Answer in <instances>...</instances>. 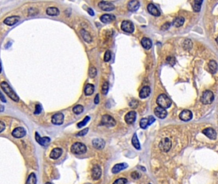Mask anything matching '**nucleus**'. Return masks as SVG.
Returning <instances> with one entry per match:
<instances>
[{"mask_svg":"<svg viewBox=\"0 0 218 184\" xmlns=\"http://www.w3.org/2000/svg\"><path fill=\"white\" fill-rule=\"evenodd\" d=\"M166 62H167V63H168L169 65L173 66L176 63V59L173 57H168L166 58Z\"/></svg>","mask_w":218,"mask_h":184,"instance_id":"42","label":"nucleus"},{"mask_svg":"<svg viewBox=\"0 0 218 184\" xmlns=\"http://www.w3.org/2000/svg\"><path fill=\"white\" fill-rule=\"evenodd\" d=\"M154 114H155L158 118L160 119H164L167 116V111L164 108L158 106L154 109Z\"/></svg>","mask_w":218,"mask_h":184,"instance_id":"18","label":"nucleus"},{"mask_svg":"<svg viewBox=\"0 0 218 184\" xmlns=\"http://www.w3.org/2000/svg\"><path fill=\"white\" fill-rule=\"evenodd\" d=\"M155 122V118L153 116H150L147 118H142L140 122V126L142 129H146L148 126L150 125L151 124Z\"/></svg>","mask_w":218,"mask_h":184,"instance_id":"11","label":"nucleus"},{"mask_svg":"<svg viewBox=\"0 0 218 184\" xmlns=\"http://www.w3.org/2000/svg\"><path fill=\"white\" fill-rule=\"evenodd\" d=\"M140 7V2L138 1L133 0L128 4V9L131 12H136Z\"/></svg>","mask_w":218,"mask_h":184,"instance_id":"23","label":"nucleus"},{"mask_svg":"<svg viewBox=\"0 0 218 184\" xmlns=\"http://www.w3.org/2000/svg\"><path fill=\"white\" fill-rule=\"evenodd\" d=\"M116 122L114 118L109 114H105L103 116L101 120V124L103 125H105L106 127H114L116 125Z\"/></svg>","mask_w":218,"mask_h":184,"instance_id":"6","label":"nucleus"},{"mask_svg":"<svg viewBox=\"0 0 218 184\" xmlns=\"http://www.w3.org/2000/svg\"><path fill=\"white\" fill-rule=\"evenodd\" d=\"M81 34L82 35L83 39H84L86 42L90 43L92 42V38H91V35H89V33L88 31H86L84 30H81Z\"/></svg>","mask_w":218,"mask_h":184,"instance_id":"30","label":"nucleus"},{"mask_svg":"<svg viewBox=\"0 0 218 184\" xmlns=\"http://www.w3.org/2000/svg\"><path fill=\"white\" fill-rule=\"evenodd\" d=\"M121 30L128 33H132L135 30V27L132 22L130 21H124L121 23Z\"/></svg>","mask_w":218,"mask_h":184,"instance_id":"7","label":"nucleus"},{"mask_svg":"<svg viewBox=\"0 0 218 184\" xmlns=\"http://www.w3.org/2000/svg\"><path fill=\"white\" fill-rule=\"evenodd\" d=\"M42 106L40 104H38L35 106V110L34 112V114H40V113L42 112Z\"/></svg>","mask_w":218,"mask_h":184,"instance_id":"44","label":"nucleus"},{"mask_svg":"<svg viewBox=\"0 0 218 184\" xmlns=\"http://www.w3.org/2000/svg\"><path fill=\"white\" fill-rule=\"evenodd\" d=\"M46 13L49 16H58L59 14V10L56 7H49L46 10Z\"/></svg>","mask_w":218,"mask_h":184,"instance_id":"27","label":"nucleus"},{"mask_svg":"<svg viewBox=\"0 0 218 184\" xmlns=\"http://www.w3.org/2000/svg\"><path fill=\"white\" fill-rule=\"evenodd\" d=\"M19 20H20L19 16L12 15V16H9V17H7L6 18L4 19L3 22L7 26H12L15 25H16V24L19 21Z\"/></svg>","mask_w":218,"mask_h":184,"instance_id":"8","label":"nucleus"},{"mask_svg":"<svg viewBox=\"0 0 218 184\" xmlns=\"http://www.w3.org/2000/svg\"><path fill=\"white\" fill-rule=\"evenodd\" d=\"M156 102L159 107H161L164 109L169 108L172 105V101L167 95L165 94H161L156 100Z\"/></svg>","mask_w":218,"mask_h":184,"instance_id":"2","label":"nucleus"},{"mask_svg":"<svg viewBox=\"0 0 218 184\" xmlns=\"http://www.w3.org/2000/svg\"><path fill=\"white\" fill-rule=\"evenodd\" d=\"M98 7L100 8L102 10L110 12L115 9V7L112 3L106 1H101L98 3Z\"/></svg>","mask_w":218,"mask_h":184,"instance_id":"9","label":"nucleus"},{"mask_svg":"<svg viewBox=\"0 0 218 184\" xmlns=\"http://www.w3.org/2000/svg\"><path fill=\"white\" fill-rule=\"evenodd\" d=\"M128 166V165L126 163L117 164H116L113 167V168L112 170V173L116 174V173H119V172H120L121 171L125 170L126 168H127Z\"/></svg>","mask_w":218,"mask_h":184,"instance_id":"22","label":"nucleus"},{"mask_svg":"<svg viewBox=\"0 0 218 184\" xmlns=\"http://www.w3.org/2000/svg\"><path fill=\"white\" fill-rule=\"evenodd\" d=\"M131 177L134 180H137L140 177V175L137 171H133L131 173Z\"/></svg>","mask_w":218,"mask_h":184,"instance_id":"46","label":"nucleus"},{"mask_svg":"<svg viewBox=\"0 0 218 184\" xmlns=\"http://www.w3.org/2000/svg\"><path fill=\"white\" fill-rule=\"evenodd\" d=\"M138 101H136V100H133V101H132L130 102V106L132 108H133V109H135V108H137L138 106Z\"/></svg>","mask_w":218,"mask_h":184,"instance_id":"47","label":"nucleus"},{"mask_svg":"<svg viewBox=\"0 0 218 184\" xmlns=\"http://www.w3.org/2000/svg\"><path fill=\"white\" fill-rule=\"evenodd\" d=\"M35 139H36L37 142H38V143H39L42 146L48 145L50 141V139L49 137L42 138L37 132L35 133Z\"/></svg>","mask_w":218,"mask_h":184,"instance_id":"16","label":"nucleus"},{"mask_svg":"<svg viewBox=\"0 0 218 184\" xmlns=\"http://www.w3.org/2000/svg\"><path fill=\"white\" fill-rule=\"evenodd\" d=\"M132 143L133 146L137 150H140V142H139V140H138V138L137 137V135L136 133L134 134V135H133Z\"/></svg>","mask_w":218,"mask_h":184,"instance_id":"32","label":"nucleus"},{"mask_svg":"<svg viewBox=\"0 0 218 184\" xmlns=\"http://www.w3.org/2000/svg\"><path fill=\"white\" fill-rule=\"evenodd\" d=\"M101 176V169L100 166L94 165L91 170V177L94 180H97Z\"/></svg>","mask_w":218,"mask_h":184,"instance_id":"12","label":"nucleus"},{"mask_svg":"<svg viewBox=\"0 0 218 184\" xmlns=\"http://www.w3.org/2000/svg\"><path fill=\"white\" fill-rule=\"evenodd\" d=\"M100 102V99H99V94H96V96H95L94 98V103L96 104H98Z\"/></svg>","mask_w":218,"mask_h":184,"instance_id":"51","label":"nucleus"},{"mask_svg":"<svg viewBox=\"0 0 218 184\" xmlns=\"http://www.w3.org/2000/svg\"><path fill=\"white\" fill-rule=\"evenodd\" d=\"M148 184H150V183H148Z\"/></svg>","mask_w":218,"mask_h":184,"instance_id":"56","label":"nucleus"},{"mask_svg":"<svg viewBox=\"0 0 218 184\" xmlns=\"http://www.w3.org/2000/svg\"><path fill=\"white\" fill-rule=\"evenodd\" d=\"M179 118L181 120L184 122H188L191 120L193 118V113L191 111L185 109L182 111L179 114Z\"/></svg>","mask_w":218,"mask_h":184,"instance_id":"14","label":"nucleus"},{"mask_svg":"<svg viewBox=\"0 0 218 184\" xmlns=\"http://www.w3.org/2000/svg\"><path fill=\"white\" fill-rule=\"evenodd\" d=\"M192 46V42L190 40H186L185 42H184V47L186 49H190Z\"/></svg>","mask_w":218,"mask_h":184,"instance_id":"39","label":"nucleus"},{"mask_svg":"<svg viewBox=\"0 0 218 184\" xmlns=\"http://www.w3.org/2000/svg\"><path fill=\"white\" fill-rule=\"evenodd\" d=\"M37 183V177L36 175L32 173H31L28 178H27L26 184H36Z\"/></svg>","mask_w":218,"mask_h":184,"instance_id":"33","label":"nucleus"},{"mask_svg":"<svg viewBox=\"0 0 218 184\" xmlns=\"http://www.w3.org/2000/svg\"><path fill=\"white\" fill-rule=\"evenodd\" d=\"M137 113L135 111H130L125 115L124 120L126 123L132 124L136 120Z\"/></svg>","mask_w":218,"mask_h":184,"instance_id":"17","label":"nucleus"},{"mask_svg":"<svg viewBox=\"0 0 218 184\" xmlns=\"http://www.w3.org/2000/svg\"><path fill=\"white\" fill-rule=\"evenodd\" d=\"M63 153V150L60 148H55L50 154V157L53 159H58L61 157Z\"/></svg>","mask_w":218,"mask_h":184,"instance_id":"21","label":"nucleus"},{"mask_svg":"<svg viewBox=\"0 0 218 184\" xmlns=\"http://www.w3.org/2000/svg\"><path fill=\"white\" fill-rule=\"evenodd\" d=\"M115 19H116V17L112 14H104L100 17L101 21L104 23H110L114 21Z\"/></svg>","mask_w":218,"mask_h":184,"instance_id":"25","label":"nucleus"},{"mask_svg":"<svg viewBox=\"0 0 218 184\" xmlns=\"http://www.w3.org/2000/svg\"><path fill=\"white\" fill-rule=\"evenodd\" d=\"M214 99V95L211 91L206 90L203 93L201 97V102L204 104H211Z\"/></svg>","mask_w":218,"mask_h":184,"instance_id":"4","label":"nucleus"},{"mask_svg":"<svg viewBox=\"0 0 218 184\" xmlns=\"http://www.w3.org/2000/svg\"><path fill=\"white\" fill-rule=\"evenodd\" d=\"M202 133L204 135H205L208 138L211 139H216L217 138V133L216 130L211 127L206 128L204 130H203Z\"/></svg>","mask_w":218,"mask_h":184,"instance_id":"15","label":"nucleus"},{"mask_svg":"<svg viewBox=\"0 0 218 184\" xmlns=\"http://www.w3.org/2000/svg\"><path fill=\"white\" fill-rule=\"evenodd\" d=\"M89 131V128H86V129L82 130L81 131L79 132V133L77 134V136H84L86 134H87V133H88Z\"/></svg>","mask_w":218,"mask_h":184,"instance_id":"45","label":"nucleus"},{"mask_svg":"<svg viewBox=\"0 0 218 184\" xmlns=\"http://www.w3.org/2000/svg\"><path fill=\"white\" fill-rule=\"evenodd\" d=\"M170 26V22H166L165 24H164V25L161 26V29L162 30H168Z\"/></svg>","mask_w":218,"mask_h":184,"instance_id":"48","label":"nucleus"},{"mask_svg":"<svg viewBox=\"0 0 218 184\" xmlns=\"http://www.w3.org/2000/svg\"><path fill=\"white\" fill-rule=\"evenodd\" d=\"M1 71H2V67H1V63H0V74H1Z\"/></svg>","mask_w":218,"mask_h":184,"instance_id":"53","label":"nucleus"},{"mask_svg":"<svg viewBox=\"0 0 218 184\" xmlns=\"http://www.w3.org/2000/svg\"><path fill=\"white\" fill-rule=\"evenodd\" d=\"M108 91H109V83L108 82H105L102 86L103 94L106 95L108 93Z\"/></svg>","mask_w":218,"mask_h":184,"instance_id":"40","label":"nucleus"},{"mask_svg":"<svg viewBox=\"0 0 218 184\" xmlns=\"http://www.w3.org/2000/svg\"><path fill=\"white\" fill-rule=\"evenodd\" d=\"M93 146L98 150H101L104 149L105 145V143L104 139L100 138H96L93 140Z\"/></svg>","mask_w":218,"mask_h":184,"instance_id":"19","label":"nucleus"},{"mask_svg":"<svg viewBox=\"0 0 218 184\" xmlns=\"http://www.w3.org/2000/svg\"><path fill=\"white\" fill-rule=\"evenodd\" d=\"M38 14V10L33 7H31L27 10V15L28 16H35Z\"/></svg>","mask_w":218,"mask_h":184,"instance_id":"36","label":"nucleus"},{"mask_svg":"<svg viewBox=\"0 0 218 184\" xmlns=\"http://www.w3.org/2000/svg\"><path fill=\"white\" fill-rule=\"evenodd\" d=\"M150 93V88L148 86H144L139 92V97L141 99H145L149 97Z\"/></svg>","mask_w":218,"mask_h":184,"instance_id":"24","label":"nucleus"},{"mask_svg":"<svg viewBox=\"0 0 218 184\" xmlns=\"http://www.w3.org/2000/svg\"><path fill=\"white\" fill-rule=\"evenodd\" d=\"M172 147V141L168 138H163L159 144L160 149L163 152H168Z\"/></svg>","mask_w":218,"mask_h":184,"instance_id":"5","label":"nucleus"},{"mask_svg":"<svg viewBox=\"0 0 218 184\" xmlns=\"http://www.w3.org/2000/svg\"><path fill=\"white\" fill-rule=\"evenodd\" d=\"M0 86H1V88L3 91L7 95L8 97L10 98L11 100H12V101L15 102H19L20 99L19 97V96L14 91V90L12 89V88L10 86L9 83L6 81H3L1 83V84H0Z\"/></svg>","mask_w":218,"mask_h":184,"instance_id":"1","label":"nucleus"},{"mask_svg":"<svg viewBox=\"0 0 218 184\" xmlns=\"http://www.w3.org/2000/svg\"><path fill=\"white\" fill-rule=\"evenodd\" d=\"M147 10L150 14L156 17H158L161 15L160 12L158 9V8L153 3H150L147 5Z\"/></svg>","mask_w":218,"mask_h":184,"instance_id":"20","label":"nucleus"},{"mask_svg":"<svg viewBox=\"0 0 218 184\" xmlns=\"http://www.w3.org/2000/svg\"><path fill=\"white\" fill-rule=\"evenodd\" d=\"M94 91V86L92 84H88L84 88V93L86 95L89 96V95H91L93 93Z\"/></svg>","mask_w":218,"mask_h":184,"instance_id":"29","label":"nucleus"},{"mask_svg":"<svg viewBox=\"0 0 218 184\" xmlns=\"http://www.w3.org/2000/svg\"><path fill=\"white\" fill-rule=\"evenodd\" d=\"M0 100H1V102H3L4 103L6 102V99H5V96H4L3 94L1 93V91H0Z\"/></svg>","mask_w":218,"mask_h":184,"instance_id":"50","label":"nucleus"},{"mask_svg":"<svg viewBox=\"0 0 218 184\" xmlns=\"http://www.w3.org/2000/svg\"><path fill=\"white\" fill-rule=\"evenodd\" d=\"M96 74H97V70L96 69V68L94 67H90V69L89 70V76L91 78H94L95 76H96Z\"/></svg>","mask_w":218,"mask_h":184,"instance_id":"37","label":"nucleus"},{"mask_svg":"<svg viewBox=\"0 0 218 184\" xmlns=\"http://www.w3.org/2000/svg\"><path fill=\"white\" fill-rule=\"evenodd\" d=\"M5 129V124L4 122L0 121V133H1Z\"/></svg>","mask_w":218,"mask_h":184,"instance_id":"49","label":"nucleus"},{"mask_svg":"<svg viewBox=\"0 0 218 184\" xmlns=\"http://www.w3.org/2000/svg\"><path fill=\"white\" fill-rule=\"evenodd\" d=\"M141 44L145 49H150L152 47L153 43L150 39L147 37H144L142 39Z\"/></svg>","mask_w":218,"mask_h":184,"instance_id":"26","label":"nucleus"},{"mask_svg":"<svg viewBox=\"0 0 218 184\" xmlns=\"http://www.w3.org/2000/svg\"><path fill=\"white\" fill-rule=\"evenodd\" d=\"M26 134V131L22 127H19L15 128V129L12 131V136L15 138H22L24 137Z\"/></svg>","mask_w":218,"mask_h":184,"instance_id":"10","label":"nucleus"},{"mask_svg":"<svg viewBox=\"0 0 218 184\" xmlns=\"http://www.w3.org/2000/svg\"><path fill=\"white\" fill-rule=\"evenodd\" d=\"M128 180L127 179L124 178H118L117 179L116 181H115L113 184H126L127 183Z\"/></svg>","mask_w":218,"mask_h":184,"instance_id":"41","label":"nucleus"},{"mask_svg":"<svg viewBox=\"0 0 218 184\" xmlns=\"http://www.w3.org/2000/svg\"><path fill=\"white\" fill-rule=\"evenodd\" d=\"M88 13H89V14L90 15H91V16H94V11H93V10L92 9H91V8H89L88 10Z\"/></svg>","mask_w":218,"mask_h":184,"instance_id":"52","label":"nucleus"},{"mask_svg":"<svg viewBox=\"0 0 218 184\" xmlns=\"http://www.w3.org/2000/svg\"><path fill=\"white\" fill-rule=\"evenodd\" d=\"M52 123L55 125H60L64 122V115L61 113H58L55 114L52 117Z\"/></svg>","mask_w":218,"mask_h":184,"instance_id":"13","label":"nucleus"},{"mask_svg":"<svg viewBox=\"0 0 218 184\" xmlns=\"http://www.w3.org/2000/svg\"><path fill=\"white\" fill-rule=\"evenodd\" d=\"M216 42H217V45H218V36H217V37L216 38Z\"/></svg>","mask_w":218,"mask_h":184,"instance_id":"54","label":"nucleus"},{"mask_svg":"<svg viewBox=\"0 0 218 184\" xmlns=\"http://www.w3.org/2000/svg\"><path fill=\"white\" fill-rule=\"evenodd\" d=\"M84 111V107L82 105H77L73 108V111L75 114H79L82 113Z\"/></svg>","mask_w":218,"mask_h":184,"instance_id":"35","label":"nucleus"},{"mask_svg":"<svg viewBox=\"0 0 218 184\" xmlns=\"http://www.w3.org/2000/svg\"><path fill=\"white\" fill-rule=\"evenodd\" d=\"M89 120H90V117H86L84 120H83L82 122H79L78 123V125H77L78 127L82 128V127H83L84 126H85L86 125V124L89 122Z\"/></svg>","mask_w":218,"mask_h":184,"instance_id":"38","label":"nucleus"},{"mask_svg":"<svg viewBox=\"0 0 218 184\" xmlns=\"http://www.w3.org/2000/svg\"><path fill=\"white\" fill-rule=\"evenodd\" d=\"M45 184H52V183H50V182H47Z\"/></svg>","mask_w":218,"mask_h":184,"instance_id":"55","label":"nucleus"},{"mask_svg":"<svg viewBox=\"0 0 218 184\" xmlns=\"http://www.w3.org/2000/svg\"><path fill=\"white\" fill-rule=\"evenodd\" d=\"M71 151L74 154L81 155L86 152L87 147L84 144L80 142H77L75 143L71 147Z\"/></svg>","mask_w":218,"mask_h":184,"instance_id":"3","label":"nucleus"},{"mask_svg":"<svg viewBox=\"0 0 218 184\" xmlns=\"http://www.w3.org/2000/svg\"><path fill=\"white\" fill-rule=\"evenodd\" d=\"M111 59V53L110 51H106L105 53L104 56V61L105 62H108Z\"/></svg>","mask_w":218,"mask_h":184,"instance_id":"43","label":"nucleus"},{"mask_svg":"<svg viewBox=\"0 0 218 184\" xmlns=\"http://www.w3.org/2000/svg\"><path fill=\"white\" fill-rule=\"evenodd\" d=\"M184 18L182 17H177L173 21V25L177 28L181 27L184 25Z\"/></svg>","mask_w":218,"mask_h":184,"instance_id":"31","label":"nucleus"},{"mask_svg":"<svg viewBox=\"0 0 218 184\" xmlns=\"http://www.w3.org/2000/svg\"><path fill=\"white\" fill-rule=\"evenodd\" d=\"M209 69L212 74H216L218 70L217 63L214 60H211L209 63Z\"/></svg>","mask_w":218,"mask_h":184,"instance_id":"28","label":"nucleus"},{"mask_svg":"<svg viewBox=\"0 0 218 184\" xmlns=\"http://www.w3.org/2000/svg\"><path fill=\"white\" fill-rule=\"evenodd\" d=\"M202 3H203V1H194V5L193 6V10L196 12H200V9H201V5Z\"/></svg>","mask_w":218,"mask_h":184,"instance_id":"34","label":"nucleus"}]
</instances>
